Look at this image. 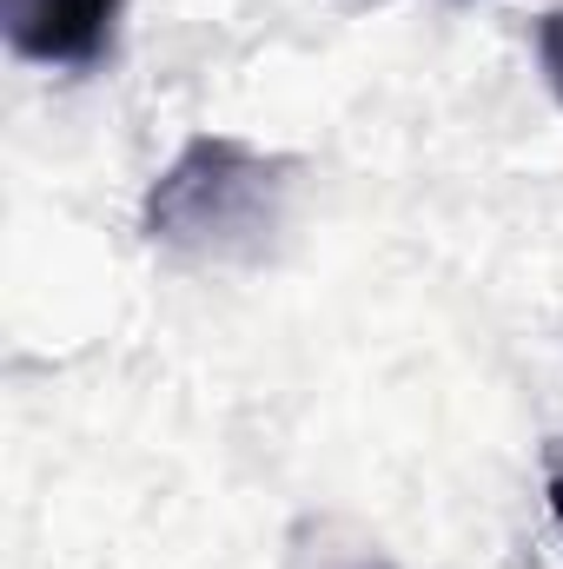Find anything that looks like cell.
<instances>
[{"label": "cell", "instance_id": "6da1fadb", "mask_svg": "<svg viewBox=\"0 0 563 569\" xmlns=\"http://www.w3.org/2000/svg\"><path fill=\"white\" fill-rule=\"evenodd\" d=\"M285 206V166L259 146L199 133L146 192V232L192 259H246L273 239Z\"/></svg>", "mask_w": 563, "mask_h": 569}, {"label": "cell", "instance_id": "7a4b0ae2", "mask_svg": "<svg viewBox=\"0 0 563 569\" xmlns=\"http://www.w3.org/2000/svg\"><path fill=\"white\" fill-rule=\"evenodd\" d=\"M120 33V0H7V40L33 67H100Z\"/></svg>", "mask_w": 563, "mask_h": 569}, {"label": "cell", "instance_id": "3957f363", "mask_svg": "<svg viewBox=\"0 0 563 569\" xmlns=\"http://www.w3.org/2000/svg\"><path fill=\"white\" fill-rule=\"evenodd\" d=\"M537 60H544L551 93L563 100V7H557V13H544V27H537Z\"/></svg>", "mask_w": 563, "mask_h": 569}, {"label": "cell", "instance_id": "277c9868", "mask_svg": "<svg viewBox=\"0 0 563 569\" xmlns=\"http://www.w3.org/2000/svg\"><path fill=\"white\" fill-rule=\"evenodd\" d=\"M551 503H557V517H563V477H551Z\"/></svg>", "mask_w": 563, "mask_h": 569}]
</instances>
